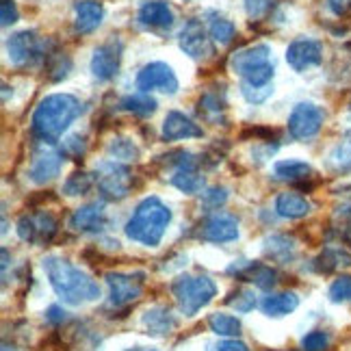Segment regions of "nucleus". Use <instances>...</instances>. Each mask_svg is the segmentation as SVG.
<instances>
[{
	"label": "nucleus",
	"instance_id": "nucleus-24",
	"mask_svg": "<svg viewBox=\"0 0 351 351\" xmlns=\"http://www.w3.org/2000/svg\"><path fill=\"white\" fill-rule=\"evenodd\" d=\"M300 306V297H297L293 291H285V293H271L267 295L261 302V310L267 317H285L291 315L293 310H297Z\"/></svg>",
	"mask_w": 351,
	"mask_h": 351
},
{
	"label": "nucleus",
	"instance_id": "nucleus-50",
	"mask_svg": "<svg viewBox=\"0 0 351 351\" xmlns=\"http://www.w3.org/2000/svg\"><path fill=\"white\" fill-rule=\"evenodd\" d=\"M349 113H351V106H349Z\"/></svg>",
	"mask_w": 351,
	"mask_h": 351
},
{
	"label": "nucleus",
	"instance_id": "nucleus-8",
	"mask_svg": "<svg viewBox=\"0 0 351 351\" xmlns=\"http://www.w3.org/2000/svg\"><path fill=\"white\" fill-rule=\"evenodd\" d=\"M18 237L31 245H46L59 232V219L48 210H37L22 215L16 223Z\"/></svg>",
	"mask_w": 351,
	"mask_h": 351
},
{
	"label": "nucleus",
	"instance_id": "nucleus-1",
	"mask_svg": "<svg viewBox=\"0 0 351 351\" xmlns=\"http://www.w3.org/2000/svg\"><path fill=\"white\" fill-rule=\"evenodd\" d=\"M44 271L61 302L67 306H83L89 302H96L100 297V287L89 274L78 269L67 258L61 256H46L44 258Z\"/></svg>",
	"mask_w": 351,
	"mask_h": 351
},
{
	"label": "nucleus",
	"instance_id": "nucleus-42",
	"mask_svg": "<svg viewBox=\"0 0 351 351\" xmlns=\"http://www.w3.org/2000/svg\"><path fill=\"white\" fill-rule=\"evenodd\" d=\"M202 202L208 208H219L228 202V189L226 186H208L204 193H202Z\"/></svg>",
	"mask_w": 351,
	"mask_h": 351
},
{
	"label": "nucleus",
	"instance_id": "nucleus-13",
	"mask_svg": "<svg viewBox=\"0 0 351 351\" xmlns=\"http://www.w3.org/2000/svg\"><path fill=\"white\" fill-rule=\"evenodd\" d=\"M178 46L184 55H189L195 61H204L215 55V48L210 42V35L206 33L204 24L199 20H189L180 33H178Z\"/></svg>",
	"mask_w": 351,
	"mask_h": 351
},
{
	"label": "nucleus",
	"instance_id": "nucleus-44",
	"mask_svg": "<svg viewBox=\"0 0 351 351\" xmlns=\"http://www.w3.org/2000/svg\"><path fill=\"white\" fill-rule=\"evenodd\" d=\"M18 18H20V11L16 3H13V0H0V20H3V26L16 24Z\"/></svg>",
	"mask_w": 351,
	"mask_h": 351
},
{
	"label": "nucleus",
	"instance_id": "nucleus-41",
	"mask_svg": "<svg viewBox=\"0 0 351 351\" xmlns=\"http://www.w3.org/2000/svg\"><path fill=\"white\" fill-rule=\"evenodd\" d=\"M237 300H232V297H228L226 304H230L237 313H250V310L256 308V297L250 289H239L237 293H232Z\"/></svg>",
	"mask_w": 351,
	"mask_h": 351
},
{
	"label": "nucleus",
	"instance_id": "nucleus-16",
	"mask_svg": "<svg viewBox=\"0 0 351 351\" xmlns=\"http://www.w3.org/2000/svg\"><path fill=\"white\" fill-rule=\"evenodd\" d=\"M228 274L237 276V280L254 282V285L263 291H269L278 285V271L263 263L241 261V263H234L232 267H228Z\"/></svg>",
	"mask_w": 351,
	"mask_h": 351
},
{
	"label": "nucleus",
	"instance_id": "nucleus-40",
	"mask_svg": "<svg viewBox=\"0 0 351 351\" xmlns=\"http://www.w3.org/2000/svg\"><path fill=\"white\" fill-rule=\"evenodd\" d=\"M330 347V334L323 330L308 332L302 339V351H326Z\"/></svg>",
	"mask_w": 351,
	"mask_h": 351
},
{
	"label": "nucleus",
	"instance_id": "nucleus-4",
	"mask_svg": "<svg viewBox=\"0 0 351 351\" xmlns=\"http://www.w3.org/2000/svg\"><path fill=\"white\" fill-rule=\"evenodd\" d=\"M230 70L243 78L247 85H271L276 67L271 59V48L267 44H256L237 50L230 57Z\"/></svg>",
	"mask_w": 351,
	"mask_h": 351
},
{
	"label": "nucleus",
	"instance_id": "nucleus-48",
	"mask_svg": "<svg viewBox=\"0 0 351 351\" xmlns=\"http://www.w3.org/2000/svg\"><path fill=\"white\" fill-rule=\"evenodd\" d=\"M126 351H156V349H143V347H134V349H126Z\"/></svg>",
	"mask_w": 351,
	"mask_h": 351
},
{
	"label": "nucleus",
	"instance_id": "nucleus-36",
	"mask_svg": "<svg viewBox=\"0 0 351 351\" xmlns=\"http://www.w3.org/2000/svg\"><path fill=\"white\" fill-rule=\"evenodd\" d=\"M50 61H48V76L50 80H63L67 78V74H70L72 70V59L65 55V52H50Z\"/></svg>",
	"mask_w": 351,
	"mask_h": 351
},
{
	"label": "nucleus",
	"instance_id": "nucleus-35",
	"mask_svg": "<svg viewBox=\"0 0 351 351\" xmlns=\"http://www.w3.org/2000/svg\"><path fill=\"white\" fill-rule=\"evenodd\" d=\"M106 150H109L113 160H137L139 158V147L134 145L132 139H126V137H115Z\"/></svg>",
	"mask_w": 351,
	"mask_h": 351
},
{
	"label": "nucleus",
	"instance_id": "nucleus-17",
	"mask_svg": "<svg viewBox=\"0 0 351 351\" xmlns=\"http://www.w3.org/2000/svg\"><path fill=\"white\" fill-rule=\"evenodd\" d=\"M204 134L191 117H186L180 111H169L163 119V128H160V137L165 141H182V139H197Z\"/></svg>",
	"mask_w": 351,
	"mask_h": 351
},
{
	"label": "nucleus",
	"instance_id": "nucleus-18",
	"mask_svg": "<svg viewBox=\"0 0 351 351\" xmlns=\"http://www.w3.org/2000/svg\"><path fill=\"white\" fill-rule=\"evenodd\" d=\"M106 226H109V217H106L104 206L98 202L76 208L70 217V228L76 232H102Z\"/></svg>",
	"mask_w": 351,
	"mask_h": 351
},
{
	"label": "nucleus",
	"instance_id": "nucleus-47",
	"mask_svg": "<svg viewBox=\"0 0 351 351\" xmlns=\"http://www.w3.org/2000/svg\"><path fill=\"white\" fill-rule=\"evenodd\" d=\"M46 319H48L50 323H55V326H59V323L65 321V310H63L61 306H50V308L46 310Z\"/></svg>",
	"mask_w": 351,
	"mask_h": 351
},
{
	"label": "nucleus",
	"instance_id": "nucleus-11",
	"mask_svg": "<svg viewBox=\"0 0 351 351\" xmlns=\"http://www.w3.org/2000/svg\"><path fill=\"white\" fill-rule=\"evenodd\" d=\"M121 55H124V44H121L119 37H111L109 42L100 44L91 55L89 70L91 76L98 80V83H109L119 72L121 65Z\"/></svg>",
	"mask_w": 351,
	"mask_h": 351
},
{
	"label": "nucleus",
	"instance_id": "nucleus-12",
	"mask_svg": "<svg viewBox=\"0 0 351 351\" xmlns=\"http://www.w3.org/2000/svg\"><path fill=\"white\" fill-rule=\"evenodd\" d=\"M137 89L141 93L150 91H163L173 96L178 91V78H176L173 70L163 63V61H152L141 67V72L137 74Z\"/></svg>",
	"mask_w": 351,
	"mask_h": 351
},
{
	"label": "nucleus",
	"instance_id": "nucleus-31",
	"mask_svg": "<svg viewBox=\"0 0 351 351\" xmlns=\"http://www.w3.org/2000/svg\"><path fill=\"white\" fill-rule=\"evenodd\" d=\"M328 167L332 171H351V130H347L341 141L336 143V147L328 156Z\"/></svg>",
	"mask_w": 351,
	"mask_h": 351
},
{
	"label": "nucleus",
	"instance_id": "nucleus-33",
	"mask_svg": "<svg viewBox=\"0 0 351 351\" xmlns=\"http://www.w3.org/2000/svg\"><path fill=\"white\" fill-rule=\"evenodd\" d=\"M208 328L210 332H215L217 336H221V339H237V336L241 334L243 326L241 321L232 315H226V313H215L208 317Z\"/></svg>",
	"mask_w": 351,
	"mask_h": 351
},
{
	"label": "nucleus",
	"instance_id": "nucleus-30",
	"mask_svg": "<svg viewBox=\"0 0 351 351\" xmlns=\"http://www.w3.org/2000/svg\"><path fill=\"white\" fill-rule=\"evenodd\" d=\"M158 102L150 96V93H132V96H124L119 100V109L139 115V117H150L156 111Z\"/></svg>",
	"mask_w": 351,
	"mask_h": 351
},
{
	"label": "nucleus",
	"instance_id": "nucleus-10",
	"mask_svg": "<svg viewBox=\"0 0 351 351\" xmlns=\"http://www.w3.org/2000/svg\"><path fill=\"white\" fill-rule=\"evenodd\" d=\"M323 121H326V113L321 106L313 102H300L289 115V134L295 141L315 139L323 128Z\"/></svg>",
	"mask_w": 351,
	"mask_h": 351
},
{
	"label": "nucleus",
	"instance_id": "nucleus-7",
	"mask_svg": "<svg viewBox=\"0 0 351 351\" xmlns=\"http://www.w3.org/2000/svg\"><path fill=\"white\" fill-rule=\"evenodd\" d=\"M7 57L13 67H35L48 57L46 42L35 31H18L7 39Z\"/></svg>",
	"mask_w": 351,
	"mask_h": 351
},
{
	"label": "nucleus",
	"instance_id": "nucleus-15",
	"mask_svg": "<svg viewBox=\"0 0 351 351\" xmlns=\"http://www.w3.org/2000/svg\"><path fill=\"white\" fill-rule=\"evenodd\" d=\"M197 237L208 243H230L239 239V221L228 213H215L199 223Z\"/></svg>",
	"mask_w": 351,
	"mask_h": 351
},
{
	"label": "nucleus",
	"instance_id": "nucleus-39",
	"mask_svg": "<svg viewBox=\"0 0 351 351\" xmlns=\"http://www.w3.org/2000/svg\"><path fill=\"white\" fill-rule=\"evenodd\" d=\"M85 152H87V143H85L83 137H80V134H70V137H65L63 143H61V154L67 156V158H72V160L83 158Z\"/></svg>",
	"mask_w": 351,
	"mask_h": 351
},
{
	"label": "nucleus",
	"instance_id": "nucleus-26",
	"mask_svg": "<svg viewBox=\"0 0 351 351\" xmlns=\"http://www.w3.org/2000/svg\"><path fill=\"white\" fill-rule=\"evenodd\" d=\"M313 267L319 274H332L341 267H351V254L343 247H326L315 258Z\"/></svg>",
	"mask_w": 351,
	"mask_h": 351
},
{
	"label": "nucleus",
	"instance_id": "nucleus-28",
	"mask_svg": "<svg viewBox=\"0 0 351 351\" xmlns=\"http://www.w3.org/2000/svg\"><path fill=\"white\" fill-rule=\"evenodd\" d=\"M274 173L278 180L285 182H302L313 176V165L304 163V160H278L274 165Z\"/></svg>",
	"mask_w": 351,
	"mask_h": 351
},
{
	"label": "nucleus",
	"instance_id": "nucleus-27",
	"mask_svg": "<svg viewBox=\"0 0 351 351\" xmlns=\"http://www.w3.org/2000/svg\"><path fill=\"white\" fill-rule=\"evenodd\" d=\"M169 182L178 189V191H182L186 195H195L204 189V176L199 173L197 167H186V169L171 171Z\"/></svg>",
	"mask_w": 351,
	"mask_h": 351
},
{
	"label": "nucleus",
	"instance_id": "nucleus-2",
	"mask_svg": "<svg viewBox=\"0 0 351 351\" xmlns=\"http://www.w3.org/2000/svg\"><path fill=\"white\" fill-rule=\"evenodd\" d=\"M80 113H83V104L72 93H50L35 106L31 130L42 141L55 143L78 119Z\"/></svg>",
	"mask_w": 351,
	"mask_h": 351
},
{
	"label": "nucleus",
	"instance_id": "nucleus-32",
	"mask_svg": "<svg viewBox=\"0 0 351 351\" xmlns=\"http://www.w3.org/2000/svg\"><path fill=\"white\" fill-rule=\"evenodd\" d=\"M197 111L202 117L213 119V121H219L226 113V96L223 91H206L204 96L197 100Z\"/></svg>",
	"mask_w": 351,
	"mask_h": 351
},
{
	"label": "nucleus",
	"instance_id": "nucleus-45",
	"mask_svg": "<svg viewBox=\"0 0 351 351\" xmlns=\"http://www.w3.org/2000/svg\"><path fill=\"white\" fill-rule=\"evenodd\" d=\"M208 351H252V349L239 339H223L219 343H210Z\"/></svg>",
	"mask_w": 351,
	"mask_h": 351
},
{
	"label": "nucleus",
	"instance_id": "nucleus-14",
	"mask_svg": "<svg viewBox=\"0 0 351 351\" xmlns=\"http://www.w3.org/2000/svg\"><path fill=\"white\" fill-rule=\"evenodd\" d=\"M323 61V46L317 39L297 37L287 48V63L295 72H306L310 67H317Z\"/></svg>",
	"mask_w": 351,
	"mask_h": 351
},
{
	"label": "nucleus",
	"instance_id": "nucleus-9",
	"mask_svg": "<svg viewBox=\"0 0 351 351\" xmlns=\"http://www.w3.org/2000/svg\"><path fill=\"white\" fill-rule=\"evenodd\" d=\"M106 285H109V304L113 308H126L132 302H137L143 293L145 274H121V271H109L104 276Z\"/></svg>",
	"mask_w": 351,
	"mask_h": 351
},
{
	"label": "nucleus",
	"instance_id": "nucleus-5",
	"mask_svg": "<svg viewBox=\"0 0 351 351\" xmlns=\"http://www.w3.org/2000/svg\"><path fill=\"white\" fill-rule=\"evenodd\" d=\"M171 293L178 302V308L186 317L197 315L202 308L213 302L217 287L208 276H178L171 282Z\"/></svg>",
	"mask_w": 351,
	"mask_h": 351
},
{
	"label": "nucleus",
	"instance_id": "nucleus-29",
	"mask_svg": "<svg viewBox=\"0 0 351 351\" xmlns=\"http://www.w3.org/2000/svg\"><path fill=\"white\" fill-rule=\"evenodd\" d=\"M206 18H208V35H210L213 42L219 44V46L230 44L237 35V26L228 18L219 16V13H215V11H208Z\"/></svg>",
	"mask_w": 351,
	"mask_h": 351
},
{
	"label": "nucleus",
	"instance_id": "nucleus-3",
	"mask_svg": "<svg viewBox=\"0 0 351 351\" xmlns=\"http://www.w3.org/2000/svg\"><path fill=\"white\" fill-rule=\"evenodd\" d=\"M171 223V210L156 195L141 199L130 219L126 221L124 232L130 241L141 243L145 247H156L163 241Z\"/></svg>",
	"mask_w": 351,
	"mask_h": 351
},
{
	"label": "nucleus",
	"instance_id": "nucleus-46",
	"mask_svg": "<svg viewBox=\"0 0 351 351\" xmlns=\"http://www.w3.org/2000/svg\"><path fill=\"white\" fill-rule=\"evenodd\" d=\"M326 3L336 18H347L351 13V0H326Z\"/></svg>",
	"mask_w": 351,
	"mask_h": 351
},
{
	"label": "nucleus",
	"instance_id": "nucleus-49",
	"mask_svg": "<svg viewBox=\"0 0 351 351\" xmlns=\"http://www.w3.org/2000/svg\"><path fill=\"white\" fill-rule=\"evenodd\" d=\"M3 351H16L13 347H9V345H3Z\"/></svg>",
	"mask_w": 351,
	"mask_h": 351
},
{
	"label": "nucleus",
	"instance_id": "nucleus-38",
	"mask_svg": "<svg viewBox=\"0 0 351 351\" xmlns=\"http://www.w3.org/2000/svg\"><path fill=\"white\" fill-rule=\"evenodd\" d=\"M241 93L250 104H263L271 98L274 93V85H247L241 83Z\"/></svg>",
	"mask_w": 351,
	"mask_h": 351
},
{
	"label": "nucleus",
	"instance_id": "nucleus-19",
	"mask_svg": "<svg viewBox=\"0 0 351 351\" xmlns=\"http://www.w3.org/2000/svg\"><path fill=\"white\" fill-rule=\"evenodd\" d=\"M61 165H63V154L55 150H39L31 160L29 176L35 184H46L61 173Z\"/></svg>",
	"mask_w": 351,
	"mask_h": 351
},
{
	"label": "nucleus",
	"instance_id": "nucleus-22",
	"mask_svg": "<svg viewBox=\"0 0 351 351\" xmlns=\"http://www.w3.org/2000/svg\"><path fill=\"white\" fill-rule=\"evenodd\" d=\"M141 326L145 334L150 336H169L176 330V326H178V321H176L167 306H152L143 313Z\"/></svg>",
	"mask_w": 351,
	"mask_h": 351
},
{
	"label": "nucleus",
	"instance_id": "nucleus-25",
	"mask_svg": "<svg viewBox=\"0 0 351 351\" xmlns=\"http://www.w3.org/2000/svg\"><path fill=\"white\" fill-rule=\"evenodd\" d=\"M295 252H297L295 241L287 234H274L265 241V254L276 263H282V265L291 263L295 258Z\"/></svg>",
	"mask_w": 351,
	"mask_h": 351
},
{
	"label": "nucleus",
	"instance_id": "nucleus-20",
	"mask_svg": "<svg viewBox=\"0 0 351 351\" xmlns=\"http://www.w3.org/2000/svg\"><path fill=\"white\" fill-rule=\"evenodd\" d=\"M137 20L145 29L165 31L173 26V11L165 0H145L137 13Z\"/></svg>",
	"mask_w": 351,
	"mask_h": 351
},
{
	"label": "nucleus",
	"instance_id": "nucleus-34",
	"mask_svg": "<svg viewBox=\"0 0 351 351\" xmlns=\"http://www.w3.org/2000/svg\"><path fill=\"white\" fill-rule=\"evenodd\" d=\"M93 184H96V178H93V176H89L87 171H74L70 178L63 182V193L70 197L87 195Z\"/></svg>",
	"mask_w": 351,
	"mask_h": 351
},
{
	"label": "nucleus",
	"instance_id": "nucleus-6",
	"mask_svg": "<svg viewBox=\"0 0 351 351\" xmlns=\"http://www.w3.org/2000/svg\"><path fill=\"white\" fill-rule=\"evenodd\" d=\"M96 186L106 202H119L128 197L132 189V171L117 163V160H104L96 167Z\"/></svg>",
	"mask_w": 351,
	"mask_h": 351
},
{
	"label": "nucleus",
	"instance_id": "nucleus-43",
	"mask_svg": "<svg viewBox=\"0 0 351 351\" xmlns=\"http://www.w3.org/2000/svg\"><path fill=\"white\" fill-rule=\"evenodd\" d=\"M274 0H245V11L250 20H261L263 16H267V11L271 9Z\"/></svg>",
	"mask_w": 351,
	"mask_h": 351
},
{
	"label": "nucleus",
	"instance_id": "nucleus-37",
	"mask_svg": "<svg viewBox=\"0 0 351 351\" xmlns=\"http://www.w3.org/2000/svg\"><path fill=\"white\" fill-rule=\"evenodd\" d=\"M330 302L334 304H345L351 302V276H339L330 285Z\"/></svg>",
	"mask_w": 351,
	"mask_h": 351
},
{
	"label": "nucleus",
	"instance_id": "nucleus-21",
	"mask_svg": "<svg viewBox=\"0 0 351 351\" xmlns=\"http://www.w3.org/2000/svg\"><path fill=\"white\" fill-rule=\"evenodd\" d=\"M104 18V7L100 0H76L74 5V33L89 35L98 29Z\"/></svg>",
	"mask_w": 351,
	"mask_h": 351
},
{
	"label": "nucleus",
	"instance_id": "nucleus-23",
	"mask_svg": "<svg viewBox=\"0 0 351 351\" xmlns=\"http://www.w3.org/2000/svg\"><path fill=\"white\" fill-rule=\"evenodd\" d=\"M310 210H313V204L300 193H280L278 199H276V213L280 217L285 219H302V217H308Z\"/></svg>",
	"mask_w": 351,
	"mask_h": 351
}]
</instances>
